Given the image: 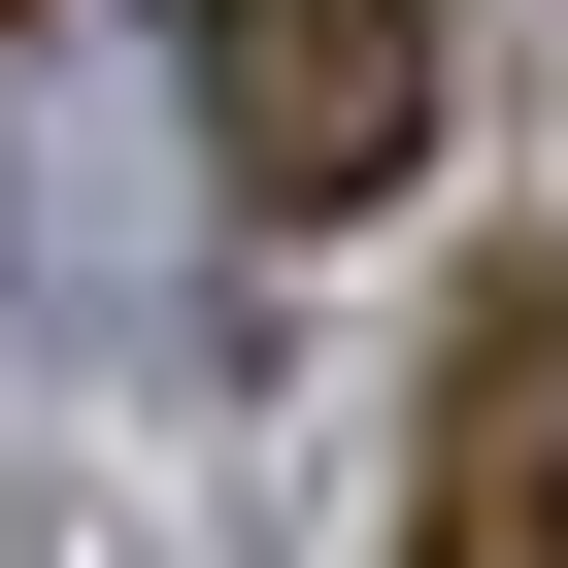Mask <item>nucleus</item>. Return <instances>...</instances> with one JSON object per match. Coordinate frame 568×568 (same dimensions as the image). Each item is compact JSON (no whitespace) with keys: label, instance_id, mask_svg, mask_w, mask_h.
<instances>
[{"label":"nucleus","instance_id":"obj_1","mask_svg":"<svg viewBox=\"0 0 568 568\" xmlns=\"http://www.w3.org/2000/svg\"><path fill=\"white\" fill-rule=\"evenodd\" d=\"M201 168L267 234H368L435 168V0H201Z\"/></svg>","mask_w":568,"mask_h":568},{"label":"nucleus","instance_id":"obj_3","mask_svg":"<svg viewBox=\"0 0 568 568\" xmlns=\"http://www.w3.org/2000/svg\"><path fill=\"white\" fill-rule=\"evenodd\" d=\"M0 34H34V0H0Z\"/></svg>","mask_w":568,"mask_h":568},{"label":"nucleus","instance_id":"obj_2","mask_svg":"<svg viewBox=\"0 0 568 568\" xmlns=\"http://www.w3.org/2000/svg\"><path fill=\"white\" fill-rule=\"evenodd\" d=\"M402 568H568V267L435 335V468H402Z\"/></svg>","mask_w":568,"mask_h":568}]
</instances>
